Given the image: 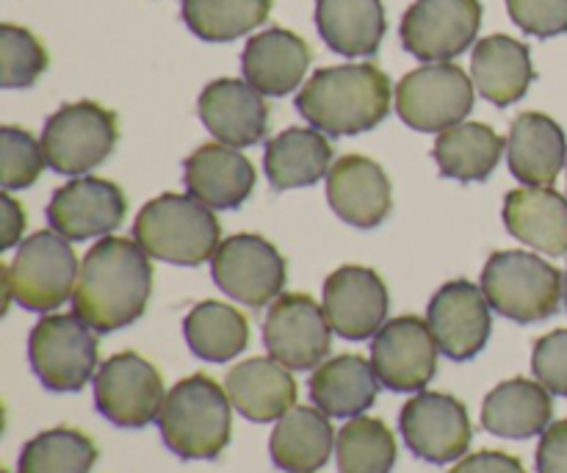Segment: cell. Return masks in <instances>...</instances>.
Masks as SVG:
<instances>
[{
    "instance_id": "cell-1",
    "label": "cell",
    "mask_w": 567,
    "mask_h": 473,
    "mask_svg": "<svg viewBox=\"0 0 567 473\" xmlns=\"http://www.w3.org/2000/svg\"><path fill=\"white\" fill-rule=\"evenodd\" d=\"M150 294V255L131 238L105 236L83 258L72 291V313L94 332H116L142 319Z\"/></svg>"
},
{
    "instance_id": "cell-2",
    "label": "cell",
    "mask_w": 567,
    "mask_h": 473,
    "mask_svg": "<svg viewBox=\"0 0 567 473\" xmlns=\"http://www.w3.org/2000/svg\"><path fill=\"white\" fill-rule=\"evenodd\" d=\"M391 78L374 64H341L313 72L297 94V109L316 131L358 136L391 111Z\"/></svg>"
},
{
    "instance_id": "cell-3",
    "label": "cell",
    "mask_w": 567,
    "mask_h": 473,
    "mask_svg": "<svg viewBox=\"0 0 567 473\" xmlns=\"http://www.w3.org/2000/svg\"><path fill=\"white\" fill-rule=\"evenodd\" d=\"M230 397L208 374L177 382L161 408L158 430L166 449L181 460H216L230 443Z\"/></svg>"
},
{
    "instance_id": "cell-4",
    "label": "cell",
    "mask_w": 567,
    "mask_h": 473,
    "mask_svg": "<svg viewBox=\"0 0 567 473\" xmlns=\"http://www.w3.org/2000/svg\"><path fill=\"white\" fill-rule=\"evenodd\" d=\"M221 227L208 205L192 194H161L138 210L133 241L155 260L175 266H199L219 249Z\"/></svg>"
},
{
    "instance_id": "cell-5",
    "label": "cell",
    "mask_w": 567,
    "mask_h": 473,
    "mask_svg": "<svg viewBox=\"0 0 567 473\" xmlns=\"http://www.w3.org/2000/svg\"><path fill=\"white\" fill-rule=\"evenodd\" d=\"M482 291L504 319L518 325L543 321L559 310L565 280L548 260L524 249H502L482 269Z\"/></svg>"
},
{
    "instance_id": "cell-6",
    "label": "cell",
    "mask_w": 567,
    "mask_h": 473,
    "mask_svg": "<svg viewBox=\"0 0 567 473\" xmlns=\"http://www.w3.org/2000/svg\"><path fill=\"white\" fill-rule=\"evenodd\" d=\"M78 271L70 241L55 230H42L20 244L11 266L3 269V282L22 310L50 313L72 297Z\"/></svg>"
},
{
    "instance_id": "cell-7",
    "label": "cell",
    "mask_w": 567,
    "mask_h": 473,
    "mask_svg": "<svg viewBox=\"0 0 567 473\" xmlns=\"http://www.w3.org/2000/svg\"><path fill=\"white\" fill-rule=\"evenodd\" d=\"M28 360L48 391L78 393L97 369V332L75 313L44 316L28 338Z\"/></svg>"
},
{
    "instance_id": "cell-8",
    "label": "cell",
    "mask_w": 567,
    "mask_h": 473,
    "mask_svg": "<svg viewBox=\"0 0 567 473\" xmlns=\"http://www.w3.org/2000/svg\"><path fill=\"white\" fill-rule=\"evenodd\" d=\"M474 109V81L463 66L435 61L408 72L396 86V114L421 133H443Z\"/></svg>"
},
{
    "instance_id": "cell-9",
    "label": "cell",
    "mask_w": 567,
    "mask_h": 473,
    "mask_svg": "<svg viewBox=\"0 0 567 473\" xmlns=\"http://www.w3.org/2000/svg\"><path fill=\"white\" fill-rule=\"evenodd\" d=\"M120 127L114 111L92 100L61 105L42 133L48 166L59 175H83L103 164L116 147Z\"/></svg>"
},
{
    "instance_id": "cell-10",
    "label": "cell",
    "mask_w": 567,
    "mask_h": 473,
    "mask_svg": "<svg viewBox=\"0 0 567 473\" xmlns=\"http://www.w3.org/2000/svg\"><path fill=\"white\" fill-rule=\"evenodd\" d=\"M164 402V377L136 352L114 354L94 374V404L103 419L122 430H142L158 421Z\"/></svg>"
},
{
    "instance_id": "cell-11",
    "label": "cell",
    "mask_w": 567,
    "mask_h": 473,
    "mask_svg": "<svg viewBox=\"0 0 567 473\" xmlns=\"http://www.w3.org/2000/svg\"><path fill=\"white\" fill-rule=\"evenodd\" d=\"M286 258L255 233H238L225 238L210 258L214 282L236 302L247 308H264L275 302L286 286Z\"/></svg>"
},
{
    "instance_id": "cell-12",
    "label": "cell",
    "mask_w": 567,
    "mask_h": 473,
    "mask_svg": "<svg viewBox=\"0 0 567 473\" xmlns=\"http://www.w3.org/2000/svg\"><path fill=\"white\" fill-rule=\"evenodd\" d=\"M332 327L324 305L308 294H280L264 321V347L269 358L291 371L319 369L330 354Z\"/></svg>"
},
{
    "instance_id": "cell-13",
    "label": "cell",
    "mask_w": 567,
    "mask_h": 473,
    "mask_svg": "<svg viewBox=\"0 0 567 473\" xmlns=\"http://www.w3.org/2000/svg\"><path fill=\"white\" fill-rule=\"evenodd\" d=\"M404 443L419 460L449 465L463 460L474 438L468 410L452 393L421 391L410 399L399 415Z\"/></svg>"
},
{
    "instance_id": "cell-14",
    "label": "cell",
    "mask_w": 567,
    "mask_h": 473,
    "mask_svg": "<svg viewBox=\"0 0 567 473\" xmlns=\"http://www.w3.org/2000/svg\"><path fill=\"white\" fill-rule=\"evenodd\" d=\"M482 25L480 0H415L402 17L404 50L421 61H449L474 44Z\"/></svg>"
},
{
    "instance_id": "cell-15",
    "label": "cell",
    "mask_w": 567,
    "mask_h": 473,
    "mask_svg": "<svg viewBox=\"0 0 567 473\" xmlns=\"http://www.w3.org/2000/svg\"><path fill=\"white\" fill-rule=\"evenodd\" d=\"M437 347L430 321L399 316L382 325L371 341V366L388 391L421 393L437 371Z\"/></svg>"
},
{
    "instance_id": "cell-16",
    "label": "cell",
    "mask_w": 567,
    "mask_h": 473,
    "mask_svg": "<svg viewBox=\"0 0 567 473\" xmlns=\"http://www.w3.org/2000/svg\"><path fill=\"white\" fill-rule=\"evenodd\" d=\"M426 321L449 360H474L487 347L493 330L491 302L468 280H452L432 297Z\"/></svg>"
},
{
    "instance_id": "cell-17",
    "label": "cell",
    "mask_w": 567,
    "mask_h": 473,
    "mask_svg": "<svg viewBox=\"0 0 567 473\" xmlns=\"http://www.w3.org/2000/svg\"><path fill=\"white\" fill-rule=\"evenodd\" d=\"M127 203L116 183L103 177H75L55 188L48 205V225L66 241L109 236L125 222Z\"/></svg>"
},
{
    "instance_id": "cell-18",
    "label": "cell",
    "mask_w": 567,
    "mask_h": 473,
    "mask_svg": "<svg viewBox=\"0 0 567 473\" xmlns=\"http://www.w3.org/2000/svg\"><path fill=\"white\" fill-rule=\"evenodd\" d=\"M388 288L369 266H341L324 280V313L332 332L347 341H365L382 330Z\"/></svg>"
},
{
    "instance_id": "cell-19",
    "label": "cell",
    "mask_w": 567,
    "mask_h": 473,
    "mask_svg": "<svg viewBox=\"0 0 567 473\" xmlns=\"http://www.w3.org/2000/svg\"><path fill=\"white\" fill-rule=\"evenodd\" d=\"M197 111L210 136L230 147H252L269 131V105L264 94L238 78H219L203 89Z\"/></svg>"
},
{
    "instance_id": "cell-20",
    "label": "cell",
    "mask_w": 567,
    "mask_h": 473,
    "mask_svg": "<svg viewBox=\"0 0 567 473\" xmlns=\"http://www.w3.org/2000/svg\"><path fill=\"white\" fill-rule=\"evenodd\" d=\"M327 199L347 225L371 230L391 214V181L377 161L365 155H343L330 166Z\"/></svg>"
},
{
    "instance_id": "cell-21",
    "label": "cell",
    "mask_w": 567,
    "mask_h": 473,
    "mask_svg": "<svg viewBox=\"0 0 567 473\" xmlns=\"http://www.w3.org/2000/svg\"><path fill=\"white\" fill-rule=\"evenodd\" d=\"M188 194L214 210H233L255 188V169L230 144H203L183 164Z\"/></svg>"
},
{
    "instance_id": "cell-22",
    "label": "cell",
    "mask_w": 567,
    "mask_h": 473,
    "mask_svg": "<svg viewBox=\"0 0 567 473\" xmlns=\"http://www.w3.org/2000/svg\"><path fill=\"white\" fill-rule=\"evenodd\" d=\"M310 48L299 33L286 28H266L255 33L241 55L244 81L266 97H286L302 83L310 66Z\"/></svg>"
},
{
    "instance_id": "cell-23",
    "label": "cell",
    "mask_w": 567,
    "mask_h": 473,
    "mask_svg": "<svg viewBox=\"0 0 567 473\" xmlns=\"http://www.w3.org/2000/svg\"><path fill=\"white\" fill-rule=\"evenodd\" d=\"M225 391L233 408L252 424L280 421L297 408V380L275 358H249L227 374Z\"/></svg>"
},
{
    "instance_id": "cell-24",
    "label": "cell",
    "mask_w": 567,
    "mask_h": 473,
    "mask_svg": "<svg viewBox=\"0 0 567 473\" xmlns=\"http://www.w3.org/2000/svg\"><path fill=\"white\" fill-rule=\"evenodd\" d=\"M507 164L526 186H551L567 164L565 131L546 114L526 111L515 116L507 138Z\"/></svg>"
},
{
    "instance_id": "cell-25",
    "label": "cell",
    "mask_w": 567,
    "mask_h": 473,
    "mask_svg": "<svg viewBox=\"0 0 567 473\" xmlns=\"http://www.w3.org/2000/svg\"><path fill=\"white\" fill-rule=\"evenodd\" d=\"M554 399L543 382L526 377L502 382L487 393L482 404V426L496 438L526 441L543 435L551 426Z\"/></svg>"
},
{
    "instance_id": "cell-26",
    "label": "cell",
    "mask_w": 567,
    "mask_h": 473,
    "mask_svg": "<svg viewBox=\"0 0 567 473\" xmlns=\"http://www.w3.org/2000/svg\"><path fill=\"white\" fill-rule=\"evenodd\" d=\"M504 225L509 236L540 253H567V199L548 186L515 188L504 197Z\"/></svg>"
},
{
    "instance_id": "cell-27",
    "label": "cell",
    "mask_w": 567,
    "mask_h": 473,
    "mask_svg": "<svg viewBox=\"0 0 567 473\" xmlns=\"http://www.w3.org/2000/svg\"><path fill=\"white\" fill-rule=\"evenodd\" d=\"M380 385L369 360L360 354H338L313 371L308 391L310 402L330 419H358L377 402Z\"/></svg>"
},
{
    "instance_id": "cell-28",
    "label": "cell",
    "mask_w": 567,
    "mask_h": 473,
    "mask_svg": "<svg viewBox=\"0 0 567 473\" xmlns=\"http://www.w3.org/2000/svg\"><path fill=\"white\" fill-rule=\"evenodd\" d=\"M471 75L480 94L498 109L518 103L535 81L529 48L504 33L485 37L471 55Z\"/></svg>"
},
{
    "instance_id": "cell-29",
    "label": "cell",
    "mask_w": 567,
    "mask_h": 473,
    "mask_svg": "<svg viewBox=\"0 0 567 473\" xmlns=\"http://www.w3.org/2000/svg\"><path fill=\"white\" fill-rule=\"evenodd\" d=\"M330 415L319 408H293L277 421L269 441L271 463L288 473H313L324 469L336 449Z\"/></svg>"
},
{
    "instance_id": "cell-30",
    "label": "cell",
    "mask_w": 567,
    "mask_h": 473,
    "mask_svg": "<svg viewBox=\"0 0 567 473\" xmlns=\"http://www.w3.org/2000/svg\"><path fill=\"white\" fill-rule=\"evenodd\" d=\"M316 28L327 48L347 59H363L380 50L385 37L382 0H316Z\"/></svg>"
},
{
    "instance_id": "cell-31",
    "label": "cell",
    "mask_w": 567,
    "mask_h": 473,
    "mask_svg": "<svg viewBox=\"0 0 567 473\" xmlns=\"http://www.w3.org/2000/svg\"><path fill=\"white\" fill-rule=\"evenodd\" d=\"M332 147L316 127H288L266 144L264 172L271 188H305L330 175Z\"/></svg>"
},
{
    "instance_id": "cell-32",
    "label": "cell",
    "mask_w": 567,
    "mask_h": 473,
    "mask_svg": "<svg viewBox=\"0 0 567 473\" xmlns=\"http://www.w3.org/2000/svg\"><path fill=\"white\" fill-rule=\"evenodd\" d=\"M504 138L485 122H460L437 133L432 155L443 177L463 183L487 181L502 161Z\"/></svg>"
},
{
    "instance_id": "cell-33",
    "label": "cell",
    "mask_w": 567,
    "mask_h": 473,
    "mask_svg": "<svg viewBox=\"0 0 567 473\" xmlns=\"http://www.w3.org/2000/svg\"><path fill=\"white\" fill-rule=\"evenodd\" d=\"M186 343L199 360L208 363H227L238 358L249 343V321L241 310L225 302H199L183 321Z\"/></svg>"
},
{
    "instance_id": "cell-34",
    "label": "cell",
    "mask_w": 567,
    "mask_h": 473,
    "mask_svg": "<svg viewBox=\"0 0 567 473\" xmlns=\"http://www.w3.org/2000/svg\"><path fill=\"white\" fill-rule=\"evenodd\" d=\"M183 22L205 42H233L266 22L271 0H183Z\"/></svg>"
},
{
    "instance_id": "cell-35",
    "label": "cell",
    "mask_w": 567,
    "mask_h": 473,
    "mask_svg": "<svg viewBox=\"0 0 567 473\" xmlns=\"http://www.w3.org/2000/svg\"><path fill=\"white\" fill-rule=\"evenodd\" d=\"M97 463V446L72 426L39 432L22 446L17 473H89Z\"/></svg>"
},
{
    "instance_id": "cell-36",
    "label": "cell",
    "mask_w": 567,
    "mask_h": 473,
    "mask_svg": "<svg viewBox=\"0 0 567 473\" xmlns=\"http://www.w3.org/2000/svg\"><path fill=\"white\" fill-rule=\"evenodd\" d=\"M338 473H391L396 465V438L385 421L358 415L336 441Z\"/></svg>"
},
{
    "instance_id": "cell-37",
    "label": "cell",
    "mask_w": 567,
    "mask_h": 473,
    "mask_svg": "<svg viewBox=\"0 0 567 473\" xmlns=\"http://www.w3.org/2000/svg\"><path fill=\"white\" fill-rule=\"evenodd\" d=\"M48 64V50L28 28L11 25V22L0 25V86H33Z\"/></svg>"
},
{
    "instance_id": "cell-38",
    "label": "cell",
    "mask_w": 567,
    "mask_h": 473,
    "mask_svg": "<svg viewBox=\"0 0 567 473\" xmlns=\"http://www.w3.org/2000/svg\"><path fill=\"white\" fill-rule=\"evenodd\" d=\"M0 153H3V188L6 192H17V188H28L39 181L44 164L42 142L31 136L28 131L14 125L0 127Z\"/></svg>"
},
{
    "instance_id": "cell-39",
    "label": "cell",
    "mask_w": 567,
    "mask_h": 473,
    "mask_svg": "<svg viewBox=\"0 0 567 473\" xmlns=\"http://www.w3.org/2000/svg\"><path fill=\"white\" fill-rule=\"evenodd\" d=\"M507 11L515 25L532 37L567 33V0H507Z\"/></svg>"
},
{
    "instance_id": "cell-40",
    "label": "cell",
    "mask_w": 567,
    "mask_h": 473,
    "mask_svg": "<svg viewBox=\"0 0 567 473\" xmlns=\"http://www.w3.org/2000/svg\"><path fill=\"white\" fill-rule=\"evenodd\" d=\"M532 371L537 382H543L554 397L567 399V330H554L537 338L535 352H532Z\"/></svg>"
},
{
    "instance_id": "cell-41",
    "label": "cell",
    "mask_w": 567,
    "mask_h": 473,
    "mask_svg": "<svg viewBox=\"0 0 567 473\" xmlns=\"http://www.w3.org/2000/svg\"><path fill=\"white\" fill-rule=\"evenodd\" d=\"M537 473H567V419L554 421L537 446Z\"/></svg>"
},
{
    "instance_id": "cell-42",
    "label": "cell",
    "mask_w": 567,
    "mask_h": 473,
    "mask_svg": "<svg viewBox=\"0 0 567 473\" xmlns=\"http://www.w3.org/2000/svg\"><path fill=\"white\" fill-rule=\"evenodd\" d=\"M449 473H526V469L507 452H476L465 454Z\"/></svg>"
},
{
    "instance_id": "cell-43",
    "label": "cell",
    "mask_w": 567,
    "mask_h": 473,
    "mask_svg": "<svg viewBox=\"0 0 567 473\" xmlns=\"http://www.w3.org/2000/svg\"><path fill=\"white\" fill-rule=\"evenodd\" d=\"M0 225H3L0 227V249H11L25 230V210L9 192L0 197Z\"/></svg>"
},
{
    "instance_id": "cell-44",
    "label": "cell",
    "mask_w": 567,
    "mask_h": 473,
    "mask_svg": "<svg viewBox=\"0 0 567 473\" xmlns=\"http://www.w3.org/2000/svg\"><path fill=\"white\" fill-rule=\"evenodd\" d=\"M565 305H567V271H565Z\"/></svg>"
}]
</instances>
